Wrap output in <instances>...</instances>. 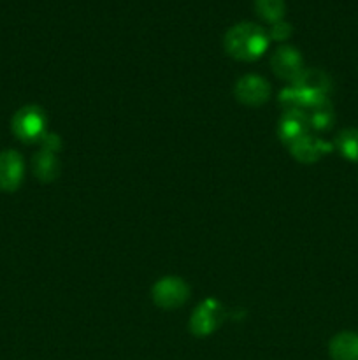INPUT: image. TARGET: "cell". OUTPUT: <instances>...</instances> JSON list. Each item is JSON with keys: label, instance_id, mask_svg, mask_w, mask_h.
Returning a JSON list of instances; mask_svg holds the SVG:
<instances>
[{"label": "cell", "instance_id": "5bb4252c", "mask_svg": "<svg viewBox=\"0 0 358 360\" xmlns=\"http://www.w3.org/2000/svg\"><path fill=\"white\" fill-rule=\"evenodd\" d=\"M255 9L260 18L269 23H276L283 20L284 0H255Z\"/></svg>", "mask_w": 358, "mask_h": 360}, {"label": "cell", "instance_id": "6da1fadb", "mask_svg": "<svg viewBox=\"0 0 358 360\" xmlns=\"http://www.w3.org/2000/svg\"><path fill=\"white\" fill-rule=\"evenodd\" d=\"M223 44L232 58L253 62L265 53L269 34L255 23H239L225 34Z\"/></svg>", "mask_w": 358, "mask_h": 360}, {"label": "cell", "instance_id": "8992f818", "mask_svg": "<svg viewBox=\"0 0 358 360\" xmlns=\"http://www.w3.org/2000/svg\"><path fill=\"white\" fill-rule=\"evenodd\" d=\"M270 65H272L274 74L284 81L293 83L298 76L302 74L304 67H302V56L291 46H281L274 51L272 58H270Z\"/></svg>", "mask_w": 358, "mask_h": 360}, {"label": "cell", "instance_id": "30bf717a", "mask_svg": "<svg viewBox=\"0 0 358 360\" xmlns=\"http://www.w3.org/2000/svg\"><path fill=\"white\" fill-rule=\"evenodd\" d=\"M329 354L332 360H358V334L339 333L330 340Z\"/></svg>", "mask_w": 358, "mask_h": 360}, {"label": "cell", "instance_id": "7a4b0ae2", "mask_svg": "<svg viewBox=\"0 0 358 360\" xmlns=\"http://www.w3.org/2000/svg\"><path fill=\"white\" fill-rule=\"evenodd\" d=\"M151 297H153V302L158 308L171 311V309L181 308L188 301L190 288L181 278L167 276L161 278L153 285Z\"/></svg>", "mask_w": 358, "mask_h": 360}, {"label": "cell", "instance_id": "5b68a950", "mask_svg": "<svg viewBox=\"0 0 358 360\" xmlns=\"http://www.w3.org/2000/svg\"><path fill=\"white\" fill-rule=\"evenodd\" d=\"M235 98L242 102L244 105H262L270 97V86L263 77L255 76V74H248V76L241 77L234 88Z\"/></svg>", "mask_w": 358, "mask_h": 360}, {"label": "cell", "instance_id": "8fae6325", "mask_svg": "<svg viewBox=\"0 0 358 360\" xmlns=\"http://www.w3.org/2000/svg\"><path fill=\"white\" fill-rule=\"evenodd\" d=\"M34 172L41 181L44 183L55 181L56 176H58L60 172V164L56 155L48 150L39 151V153L34 157Z\"/></svg>", "mask_w": 358, "mask_h": 360}, {"label": "cell", "instance_id": "277c9868", "mask_svg": "<svg viewBox=\"0 0 358 360\" xmlns=\"http://www.w3.org/2000/svg\"><path fill=\"white\" fill-rule=\"evenodd\" d=\"M223 322V306L216 299H207L200 302L190 319V330L193 336L206 338L213 334Z\"/></svg>", "mask_w": 358, "mask_h": 360}, {"label": "cell", "instance_id": "7c38bea8", "mask_svg": "<svg viewBox=\"0 0 358 360\" xmlns=\"http://www.w3.org/2000/svg\"><path fill=\"white\" fill-rule=\"evenodd\" d=\"M305 112H307L309 127L314 130H326L333 123V109L330 105L329 98L318 102V104L309 108Z\"/></svg>", "mask_w": 358, "mask_h": 360}, {"label": "cell", "instance_id": "52a82bcc", "mask_svg": "<svg viewBox=\"0 0 358 360\" xmlns=\"http://www.w3.org/2000/svg\"><path fill=\"white\" fill-rule=\"evenodd\" d=\"M307 129L309 120L304 109H284L279 120V127H277V134H279V139L290 146L295 139L307 134Z\"/></svg>", "mask_w": 358, "mask_h": 360}, {"label": "cell", "instance_id": "9a60e30c", "mask_svg": "<svg viewBox=\"0 0 358 360\" xmlns=\"http://www.w3.org/2000/svg\"><path fill=\"white\" fill-rule=\"evenodd\" d=\"M290 34H291V27L286 23V21L281 20V21H276V23H272V30H270L269 37L276 39V41H284Z\"/></svg>", "mask_w": 358, "mask_h": 360}, {"label": "cell", "instance_id": "4fadbf2b", "mask_svg": "<svg viewBox=\"0 0 358 360\" xmlns=\"http://www.w3.org/2000/svg\"><path fill=\"white\" fill-rule=\"evenodd\" d=\"M336 146L344 158L358 162V129H344L336 139Z\"/></svg>", "mask_w": 358, "mask_h": 360}, {"label": "cell", "instance_id": "3957f363", "mask_svg": "<svg viewBox=\"0 0 358 360\" xmlns=\"http://www.w3.org/2000/svg\"><path fill=\"white\" fill-rule=\"evenodd\" d=\"M46 116L37 105L21 108L13 118V130L23 143H34L44 137Z\"/></svg>", "mask_w": 358, "mask_h": 360}, {"label": "cell", "instance_id": "9c48e42d", "mask_svg": "<svg viewBox=\"0 0 358 360\" xmlns=\"http://www.w3.org/2000/svg\"><path fill=\"white\" fill-rule=\"evenodd\" d=\"M332 150V146L323 141H319L318 137H312L311 134H304L302 137L295 139L290 144V151L298 162L302 164H312V162L318 160L321 155L329 153Z\"/></svg>", "mask_w": 358, "mask_h": 360}, {"label": "cell", "instance_id": "ba28073f", "mask_svg": "<svg viewBox=\"0 0 358 360\" xmlns=\"http://www.w3.org/2000/svg\"><path fill=\"white\" fill-rule=\"evenodd\" d=\"M23 179V160L16 151L0 153V190L14 192Z\"/></svg>", "mask_w": 358, "mask_h": 360}]
</instances>
